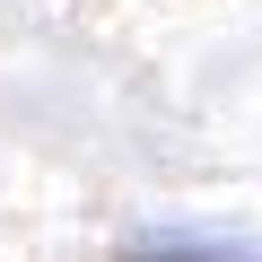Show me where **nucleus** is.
<instances>
[{"mask_svg": "<svg viewBox=\"0 0 262 262\" xmlns=\"http://www.w3.org/2000/svg\"><path fill=\"white\" fill-rule=\"evenodd\" d=\"M131 262H219V253H131Z\"/></svg>", "mask_w": 262, "mask_h": 262, "instance_id": "1", "label": "nucleus"}]
</instances>
